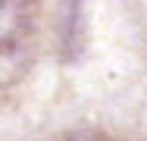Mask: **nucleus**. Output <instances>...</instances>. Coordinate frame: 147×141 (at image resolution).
<instances>
[{"label":"nucleus","mask_w":147,"mask_h":141,"mask_svg":"<svg viewBox=\"0 0 147 141\" xmlns=\"http://www.w3.org/2000/svg\"><path fill=\"white\" fill-rule=\"evenodd\" d=\"M25 16H28L25 0H0V50L16 44V38L25 28Z\"/></svg>","instance_id":"1"},{"label":"nucleus","mask_w":147,"mask_h":141,"mask_svg":"<svg viewBox=\"0 0 147 141\" xmlns=\"http://www.w3.org/2000/svg\"><path fill=\"white\" fill-rule=\"evenodd\" d=\"M66 141H110L107 135H100V132H91V129H82V132H72Z\"/></svg>","instance_id":"2"}]
</instances>
